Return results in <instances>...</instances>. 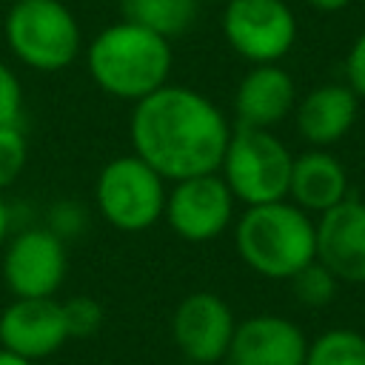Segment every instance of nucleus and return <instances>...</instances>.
I'll return each mask as SVG.
<instances>
[{"mask_svg": "<svg viewBox=\"0 0 365 365\" xmlns=\"http://www.w3.org/2000/svg\"><path fill=\"white\" fill-rule=\"evenodd\" d=\"M131 145L165 182L220 171L231 125L225 114L188 86H160L134 103Z\"/></svg>", "mask_w": 365, "mask_h": 365, "instance_id": "nucleus-1", "label": "nucleus"}, {"mask_svg": "<svg viewBox=\"0 0 365 365\" xmlns=\"http://www.w3.org/2000/svg\"><path fill=\"white\" fill-rule=\"evenodd\" d=\"M174 54L165 37L120 20L103 29L86 48L91 80L111 97L137 103L168 83Z\"/></svg>", "mask_w": 365, "mask_h": 365, "instance_id": "nucleus-2", "label": "nucleus"}, {"mask_svg": "<svg viewBox=\"0 0 365 365\" xmlns=\"http://www.w3.org/2000/svg\"><path fill=\"white\" fill-rule=\"evenodd\" d=\"M240 259L265 279H291L317 259L314 220L291 200L245 205L234 225Z\"/></svg>", "mask_w": 365, "mask_h": 365, "instance_id": "nucleus-3", "label": "nucleus"}, {"mask_svg": "<svg viewBox=\"0 0 365 365\" xmlns=\"http://www.w3.org/2000/svg\"><path fill=\"white\" fill-rule=\"evenodd\" d=\"M11 54L34 71L68 68L83 46L80 23L60 0H17L3 23Z\"/></svg>", "mask_w": 365, "mask_h": 365, "instance_id": "nucleus-4", "label": "nucleus"}, {"mask_svg": "<svg viewBox=\"0 0 365 365\" xmlns=\"http://www.w3.org/2000/svg\"><path fill=\"white\" fill-rule=\"evenodd\" d=\"M291 163V151L277 134H271V128L237 125L231 128L220 177L231 188L234 200L242 205H262L288 197Z\"/></svg>", "mask_w": 365, "mask_h": 365, "instance_id": "nucleus-5", "label": "nucleus"}, {"mask_svg": "<svg viewBox=\"0 0 365 365\" xmlns=\"http://www.w3.org/2000/svg\"><path fill=\"white\" fill-rule=\"evenodd\" d=\"M165 180L134 151L103 165L94 182V202L108 225L125 234L151 228L165 208Z\"/></svg>", "mask_w": 365, "mask_h": 365, "instance_id": "nucleus-6", "label": "nucleus"}, {"mask_svg": "<svg viewBox=\"0 0 365 365\" xmlns=\"http://www.w3.org/2000/svg\"><path fill=\"white\" fill-rule=\"evenodd\" d=\"M222 34L248 63H277L294 48L297 17L285 0H228Z\"/></svg>", "mask_w": 365, "mask_h": 365, "instance_id": "nucleus-7", "label": "nucleus"}, {"mask_svg": "<svg viewBox=\"0 0 365 365\" xmlns=\"http://www.w3.org/2000/svg\"><path fill=\"white\" fill-rule=\"evenodd\" d=\"M234 202L237 200L220 171L197 174L171 185V191L165 194L163 217L177 237L188 242H208L231 225Z\"/></svg>", "mask_w": 365, "mask_h": 365, "instance_id": "nucleus-8", "label": "nucleus"}, {"mask_svg": "<svg viewBox=\"0 0 365 365\" xmlns=\"http://www.w3.org/2000/svg\"><path fill=\"white\" fill-rule=\"evenodd\" d=\"M3 282L11 297H54L66 279V240L51 228H26L3 248Z\"/></svg>", "mask_w": 365, "mask_h": 365, "instance_id": "nucleus-9", "label": "nucleus"}, {"mask_svg": "<svg viewBox=\"0 0 365 365\" xmlns=\"http://www.w3.org/2000/svg\"><path fill=\"white\" fill-rule=\"evenodd\" d=\"M234 328L237 317L231 305L211 291H194L182 297L171 314V339L177 351L194 365L225 362Z\"/></svg>", "mask_w": 365, "mask_h": 365, "instance_id": "nucleus-10", "label": "nucleus"}, {"mask_svg": "<svg viewBox=\"0 0 365 365\" xmlns=\"http://www.w3.org/2000/svg\"><path fill=\"white\" fill-rule=\"evenodd\" d=\"M317 262L339 282L365 285V202L345 197L314 222Z\"/></svg>", "mask_w": 365, "mask_h": 365, "instance_id": "nucleus-11", "label": "nucleus"}, {"mask_svg": "<svg viewBox=\"0 0 365 365\" xmlns=\"http://www.w3.org/2000/svg\"><path fill=\"white\" fill-rule=\"evenodd\" d=\"M68 342L63 302L54 297H14L0 311V348L31 362L57 354Z\"/></svg>", "mask_w": 365, "mask_h": 365, "instance_id": "nucleus-12", "label": "nucleus"}, {"mask_svg": "<svg viewBox=\"0 0 365 365\" xmlns=\"http://www.w3.org/2000/svg\"><path fill=\"white\" fill-rule=\"evenodd\" d=\"M305 331L279 314H254L237 322L225 365H302Z\"/></svg>", "mask_w": 365, "mask_h": 365, "instance_id": "nucleus-13", "label": "nucleus"}, {"mask_svg": "<svg viewBox=\"0 0 365 365\" xmlns=\"http://www.w3.org/2000/svg\"><path fill=\"white\" fill-rule=\"evenodd\" d=\"M356 114L359 97L348 83H322L297 103L294 125L311 148H328L354 128Z\"/></svg>", "mask_w": 365, "mask_h": 365, "instance_id": "nucleus-14", "label": "nucleus"}, {"mask_svg": "<svg viewBox=\"0 0 365 365\" xmlns=\"http://www.w3.org/2000/svg\"><path fill=\"white\" fill-rule=\"evenodd\" d=\"M297 103V86L285 68L277 63L254 66L234 91L237 125L271 128L282 123Z\"/></svg>", "mask_w": 365, "mask_h": 365, "instance_id": "nucleus-15", "label": "nucleus"}, {"mask_svg": "<svg viewBox=\"0 0 365 365\" xmlns=\"http://www.w3.org/2000/svg\"><path fill=\"white\" fill-rule=\"evenodd\" d=\"M345 197H351L345 165L328 148H308L294 157L285 200H291L305 214H322Z\"/></svg>", "mask_w": 365, "mask_h": 365, "instance_id": "nucleus-16", "label": "nucleus"}, {"mask_svg": "<svg viewBox=\"0 0 365 365\" xmlns=\"http://www.w3.org/2000/svg\"><path fill=\"white\" fill-rule=\"evenodd\" d=\"M200 0H120V14L165 40L188 31Z\"/></svg>", "mask_w": 365, "mask_h": 365, "instance_id": "nucleus-17", "label": "nucleus"}, {"mask_svg": "<svg viewBox=\"0 0 365 365\" xmlns=\"http://www.w3.org/2000/svg\"><path fill=\"white\" fill-rule=\"evenodd\" d=\"M302 365H365V334L331 328L308 342Z\"/></svg>", "mask_w": 365, "mask_h": 365, "instance_id": "nucleus-18", "label": "nucleus"}, {"mask_svg": "<svg viewBox=\"0 0 365 365\" xmlns=\"http://www.w3.org/2000/svg\"><path fill=\"white\" fill-rule=\"evenodd\" d=\"M288 282L294 288L297 302L308 305V308H325L328 302H334L336 288H339V279L322 262H317V259L308 262L305 268H299Z\"/></svg>", "mask_w": 365, "mask_h": 365, "instance_id": "nucleus-19", "label": "nucleus"}, {"mask_svg": "<svg viewBox=\"0 0 365 365\" xmlns=\"http://www.w3.org/2000/svg\"><path fill=\"white\" fill-rule=\"evenodd\" d=\"M63 319L68 339H88L103 328L106 311L94 297H71L63 302Z\"/></svg>", "mask_w": 365, "mask_h": 365, "instance_id": "nucleus-20", "label": "nucleus"}, {"mask_svg": "<svg viewBox=\"0 0 365 365\" xmlns=\"http://www.w3.org/2000/svg\"><path fill=\"white\" fill-rule=\"evenodd\" d=\"M26 157H29V143H26V134L20 131V123L0 125V191L20 177Z\"/></svg>", "mask_w": 365, "mask_h": 365, "instance_id": "nucleus-21", "label": "nucleus"}, {"mask_svg": "<svg viewBox=\"0 0 365 365\" xmlns=\"http://www.w3.org/2000/svg\"><path fill=\"white\" fill-rule=\"evenodd\" d=\"M23 114V86L17 74L0 60V125H17Z\"/></svg>", "mask_w": 365, "mask_h": 365, "instance_id": "nucleus-22", "label": "nucleus"}, {"mask_svg": "<svg viewBox=\"0 0 365 365\" xmlns=\"http://www.w3.org/2000/svg\"><path fill=\"white\" fill-rule=\"evenodd\" d=\"M345 80L354 88L356 97H365V29L359 37L351 43L348 57H345Z\"/></svg>", "mask_w": 365, "mask_h": 365, "instance_id": "nucleus-23", "label": "nucleus"}, {"mask_svg": "<svg viewBox=\"0 0 365 365\" xmlns=\"http://www.w3.org/2000/svg\"><path fill=\"white\" fill-rule=\"evenodd\" d=\"M311 9H317V11H339V9H345L351 0H305Z\"/></svg>", "mask_w": 365, "mask_h": 365, "instance_id": "nucleus-24", "label": "nucleus"}, {"mask_svg": "<svg viewBox=\"0 0 365 365\" xmlns=\"http://www.w3.org/2000/svg\"><path fill=\"white\" fill-rule=\"evenodd\" d=\"M9 222H11L9 205H6V200H3V194H0V245H6V240H9Z\"/></svg>", "mask_w": 365, "mask_h": 365, "instance_id": "nucleus-25", "label": "nucleus"}, {"mask_svg": "<svg viewBox=\"0 0 365 365\" xmlns=\"http://www.w3.org/2000/svg\"><path fill=\"white\" fill-rule=\"evenodd\" d=\"M0 365H37V362H31V359H26V356H20L14 351L0 348Z\"/></svg>", "mask_w": 365, "mask_h": 365, "instance_id": "nucleus-26", "label": "nucleus"}, {"mask_svg": "<svg viewBox=\"0 0 365 365\" xmlns=\"http://www.w3.org/2000/svg\"><path fill=\"white\" fill-rule=\"evenodd\" d=\"M220 3H228V0H220Z\"/></svg>", "mask_w": 365, "mask_h": 365, "instance_id": "nucleus-27", "label": "nucleus"}, {"mask_svg": "<svg viewBox=\"0 0 365 365\" xmlns=\"http://www.w3.org/2000/svg\"><path fill=\"white\" fill-rule=\"evenodd\" d=\"M220 365H225V362H220Z\"/></svg>", "mask_w": 365, "mask_h": 365, "instance_id": "nucleus-28", "label": "nucleus"}, {"mask_svg": "<svg viewBox=\"0 0 365 365\" xmlns=\"http://www.w3.org/2000/svg\"><path fill=\"white\" fill-rule=\"evenodd\" d=\"M14 3H17V0H14Z\"/></svg>", "mask_w": 365, "mask_h": 365, "instance_id": "nucleus-29", "label": "nucleus"}]
</instances>
